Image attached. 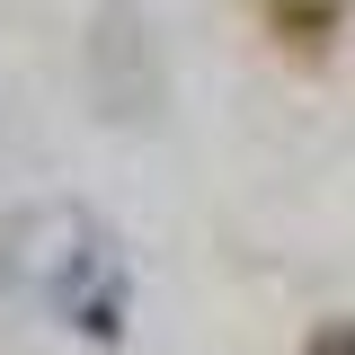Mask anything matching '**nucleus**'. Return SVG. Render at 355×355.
<instances>
[{
	"instance_id": "f257e3e1",
	"label": "nucleus",
	"mask_w": 355,
	"mask_h": 355,
	"mask_svg": "<svg viewBox=\"0 0 355 355\" xmlns=\"http://www.w3.org/2000/svg\"><path fill=\"white\" fill-rule=\"evenodd\" d=\"M311 355H355V320H329V329L311 338Z\"/></svg>"
}]
</instances>
